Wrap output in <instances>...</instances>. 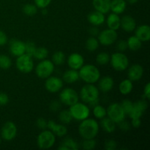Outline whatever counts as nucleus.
<instances>
[{
	"mask_svg": "<svg viewBox=\"0 0 150 150\" xmlns=\"http://www.w3.org/2000/svg\"><path fill=\"white\" fill-rule=\"evenodd\" d=\"M54 67L55 65L51 60L46 59L40 60L35 67V73L40 79H45L53 74Z\"/></svg>",
	"mask_w": 150,
	"mask_h": 150,
	"instance_id": "0eeeda50",
	"label": "nucleus"
},
{
	"mask_svg": "<svg viewBox=\"0 0 150 150\" xmlns=\"http://www.w3.org/2000/svg\"><path fill=\"white\" fill-rule=\"evenodd\" d=\"M148 108V103L146 100H140L133 103V108L128 114L130 119L142 118Z\"/></svg>",
	"mask_w": 150,
	"mask_h": 150,
	"instance_id": "4468645a",
	"label": "nucleus"
},
{
	"mask_svg": "<svg viewBox=\"0 0 150 150\" xmlns=\"http://www.w3.org/2000/svg\"><path fill=\"white\" fill-rule=\"evenodd\" d=\"M36 48L37 47L35 42L30 40L27 41L25 42V54H28L31 57H33L34 52H35Z\"/></svg>",
	"mask_w": 150,
	"mask_h": 150,
	"instance_id": "ea45409f",
	"label": "nucleus"
},
{
	"mask_svg": "<svg viewBox=\"0 0 150 150\" xmlns=\"http://www.w3.org/2000/svg\"><path fill=\"white\" fill-rule=\"evenodd\" d=\"M110 57H111V56L108 53L100 52L97 55L96 62L100 65H105V64L109 63Z\"/></svg>",
	"mask_w": 150,
	"mask_h": 150,
	"instance_id": "c9c22d12",
	"label": "nucleus"
},
{
	"mask_svg": "<svg viewBox=\"0 0 150 150\" xmlns=\"http://www.w3.org/2000/svg\"><path fill=\"white\" fill-rule=\"evenodd\" d=\"M144 96L147 100L150 99V83L148 82L144 88ZM144 98V99H145Z\"/></svg>",
	"mask_w": 150,
	"mask_h": 150,
	"instance_id": "3c124183",
	"label": "nucleus"
},
{
	"mask_svg": "<svg viewBox=\"0 0 150 150\" xmlns=\"http://www.w3.org/2000/svg\"><path fill=\"white\" fill-rule=\"evenodd\" d=\"M18 129L13 122L8 121L4 124L1 130V138L7 142L13 140L17 136Z\"/></svg>",
	"mask_w": 150,
	"mask_h": 150,
	"instance_id": "f8f14e48",
	"label": "nucleus"
},
{
	"mask_svg": "<svg viewBox=\"0 0 150 150\" xmlns=\"http://www.w3.org/2000/svg\"><path fill=\"white\" fill-rule=\"evenodd\" d=\"M144 75V68L141 64H134L130 66L127 70V77L131 81H138Z\"/></svg>",
	"mask_w": 150,
	"mask_h": 150,
	"instance_id": "a211bd4d",
	"label": "nucleus"
},
{
	"mask_svg": "<svg viewBox=\"0 0 150 150\" xmlns=\"http://www.w3.org/2000/svg\"><path fill=\"white\" fill-rule=\"evenodd\" d=\"M48 49L46 48H45V47H39V48H36L32 57H34V58L38 60H42L46 59L48 57Z\"/></svg>",
	"mask_w": 150,
	"mask_h": 150,
	"instance_id": "72a5a7b5",
	"label": "nucleus"
},
{
	"mask_svg": "<svg viewBox=\"0 0 150 150\" xmlns=\"http://www.w3.org/2000/svg\"><path fill=\"white\" fill-rule=\"evenodd\" d=\"M59 120L62 124H70L73 121V117L69 110H62L59 114Z\"/></svg>",
	"mask_w": 150,
	"mask_h": 150,
	"instance_id": "f704fd0d",
	"label": "nucleus"
},
{
	"mask_svg": "<svg viewBox=\"0 0 150 150\" xmlns=\"http://www.w3.org/2000/svg\"><path fill=\"white\" fill-rule=\"evenodd\" d=\"M92 5L95 10L105 15L110 11L111 0H92Z\"/></svg>",
	"mask_w": 150,
	"mask_h": 150,
	"instance_id": "5701e85b",
	"label": "nucleus"
},
{
	"mask_svg": "<svg viewBox=\"0 0 150 150\" xmlns=\"http://www.w3.org/2000/svg\"><path fill=\"white\" fill-rule=\"evenodd\" d=\"M36 125L40 130H45V129H47V127H48V121L45 119L41 117V118L37 120Z\"/></svg>",
	"mask_w": 150,
	"mask_h": 150,
	"instance_id": "37998d69",
	"label": "nucleus"
},
{
	"mask_svg": "<svg viewBox=\"0 0 150 150\" xmlns=\"http://www.w3.org/2000/svg\"><path fill=\"white\" fill-rule=\"evenodd\" d=\"M133 81L130 80V79H124L120 82V85H119V90L120 92L123 95H127L133 91Z\"/></svg>",
	"mask_w": 150,
	"mask_h": 150,
	"instance_id": "c85d7f7f",
	"label": "nucleus"
},
{
	"mask_svg": "<svg viewBox=\"0 0 150 150\" xmlns=\"http://www.w3.org/2000/svg\"><path fill=\"white\" fill-rule=\"evenodd\" d=\"M45 87L48 92L51 93H57L63 88V80L57 76H49L45 79Z\"/></svg>",
	"mask_w": 150,
	"mask_h": 150,
	"instance_id": "ddd939ff",
	"label": "nucleus"
},
{
	"mask_svg": "<svg viewBox=\"0 0 150 150\" xmlns=\"http://www.w3.org/2000/svg\"><path fill=\"white\" fill-rule=\"evenodd\" d=\"M110 63L113 68L117 71H125L128 68L129 59L123 52L114 53L110 57Z\"/></svg>",
	"mask_w": 150,
	"mask_h": 150,
	"instance_id": "423d86ee",
	"label": "nucleus"
},
{
	"mask_svg": "<svg viewBox=\"0 0 150 150\" xmlns=\"http://www.w3.org/2000/svg\"><path fill=\"white\" fill-rule=\"evenodd\" d=\"M23 13L27 16H33L38 13V7L35 4H26L22 8Z\"/></svg>",
	"mask_w": 150,
	"mask_h": 150,
	"instance_id": "4c0bfd02",
	"label": "nucleus"
},
{
	"mask_svg": "<svg viewBox=\"0 0 150 150\" xmlns=\"http://www.w3.org/2000/svg\"><path fill=\"white\" fill-rule=\"evenodd\" d=\"M11 66V59L5 54H0V68L2 70H8Z\"/></svg>",
	"mask_w": 150,
	"mask_h": 150,
	"instance_id": "e433bc0d",
	"label": "nucleus"
},
{
	"mask_svg": "<svg viewBox=\"0 0 150 150\" xmlns=\"http://www.w3.org/2000/svg\"><path fill=\"white\" fill-rule=\"evenodd\" d=\"M79 144L72 138H66L60 146L58 147L59 150H77L79 149Z\"/></svg>",
	"mask_w": 150,
	"mask_h": 150,
	"instance_id": "cd10ccee",
	"label": "nucleus"
},
{
	"mask_svg": "<svg viewBox=\"0 0 150 150\" xmlns=\"http://www.w3.org/2000/svg\"><path fill=\"white\" fill-rule=\"evenodd\" d=\"M120 104H121V105H122V107L124 111L125 112L126 115H128V114L130 112L132 108H133V103L132 102L131 100H130L125 99V100H124L122 102V103H120Z\"/></svg>",
	"mask_w": 150,
	"mask_h": 150,
	"instance_id": "a19ab883",
	"label": "nucleus"
},
{
	"mask_svg": "<svg viewBox=\"0 0 150 150\" xmlns=\"http://www.w3.org/2000/svg\"><path fill=\"white\" fill-rule=\"evenodd\" d=\"M59 100L64 105L71 106L79 101V95L72 88H65L59 94Z\"/></svg>",
	"mask_w": 150,
	"mask_h": 150,
	"instance_id": "9d476101",
	"label": "nucleus"
},
{
	"mask_svg": "<svg viewBox=\"0 0 150 150\" xmlns=\"http://www.w3.org/2000/svg\"><path fill=\"white\" fill-rule=\"evenodd\" d=\"M87 19L88 21L92 26H101L105 21V18L103 13L97 11V10L89 13L87 16Z\"/></svg>",
	"mask_w": 150,
	"mask_h": 150,
	"instance_id": "aec40b11",
	"label": "nucleus"
},
{
	"mask_svg": "<svg viewBox=\"0 0 150 150\" xmlns=\"http://www.w3.org/2000/svg\"><path fill=\"white\" fill-rule=\"evenodd\" d=\"M106 113L108 118L113 120L116 124H118L119 122L125 120V117L127 116L121 104L119 103H113L110 104L106 108Z\"/></svg>",
	"mask_w": 150,
	"mask_h": 150,
	"instance_id": "6e6552de",
	"label": "nucleus"
},
{
	"mask_svg": "<svg viewBox=\"0 0 150 150\" xmlns=\"http://www.w3.org/2000/svg\"><path fill=\"white\" fill-rule=\"evenodd\" d=\"M66 59V56L64 52L61 51H57L52 55V62L54 65H62L64 63Z\"/></svg>",
	"mask_w": 150,
	"mask_h": 150,
	"instance_id": "2f4dec72",
	"label": "nucleus"
},
{
	"mask_svg": "<svg viewBox=\"0 0 150 150\" xmlns=\"http://www.w3.org/2000/svg\"><path fill=\"white\" fill-rule=\"evenodd\" d=\"M106 23L108 29H113V30L117 31L120 28L121 24V18L118 14L116 13H111L108 15L106 19Z\"/></svg>",
	"mask_w": 150,
	"mask_h": 150,
	"instance_id": "b1692460",
	"label": "nucleus"
},
{
	"mask_svg": "<svg viewBox=\"0 0 150 150\" xmlns=\"http://www.w3.org/2000/svg\"><path fill=\"white\" fill-rule=\"evenodd\" d=\"M62 103L60 102V100H53L49 105L50 110L51 111H54V112L59 111L62 107Z\"/></svg>",
	"mask_w": 150,
	"mask_h": 150,
	"instance_id": "c03bdc74",
	"label": "nucleus"
},
{
	"mask_svg": "<svg viewBox=\"0 0 150 150\" xmlns=\"http://www.w3.org/2000/svg\"><path fill=\"white\" fill-rule=\"evenodd\" d=\"M7 42H8V38H7L5 32L0 30V46L5 45L7 43Z\"/></svg>",
	"mask_w": 150,
	"mask_h": 150,
	"instance_id": "8fccbe9b",
	"label": "nucleus"
},
{
	"mask_svg": "<svg viewBox=\"0 0 150 150\" xmlns=\"http://www.w3.org/2000/svg\"><path fill=\"white\" fill-rule=\"evenodd\" d=\"M69 111L73 120L77 121H82L88 118L90 114L89 107L85 103H80L79 101L70 106Z\"/></svg>",
	"mask_w": 150,
	"mask_h": 150,
	"instance_id": "20e7f679",
	"label": "nucleus"
},
{
	"mask_svg": "<svg viewBox=\"0 0 150 150\" xmlns=\"http://www.w3.org/2000/svg\"><path fill=\"white\" fill-rule=\"evenodd\" d=\"M67 64L70 69L79 70L84 64V59L79 53H73L67 58Z\"/></svg>",
	"mask_w": 150,
	"mask_h": 150,
	"instance_id": "dca6fc26",
	"label": "nucleus"
},
{
	"mask_svg": "<svg viewBox=\"0 0 150 150\" xmlns=\"http://www.w3.org/2000/svg\"><path fill=\"white\" fill-rule=\"evenodd\" d=\"M1 138L0 137V145H1Z\"/></svg>",
	"mask_w": 150,
	"mask_h": 150,
	"instance_id": "4d7b16f0",
	"label": "nucleus"
},
{
	"mask_svg": "<svg viewBox=\"0 0 150 150\" xmlns=\"http://www.w3.org/2000/svg\"><path fill=\"white\" fill-rule=\"evenodd\" d=\"M127 7V2L125 0H111L110 10L112 13L120 15L125 12Z\"/></svg>",
	"mask_w": 150,
	"mask_h": 150,
	"instance_id": "393cba45",
	"label": "nucleus"
},
{
	"mask_svg": "<svg viewBox=\"0 0 150 150\" xmlns=\"http://www.w3.org/2000/svg\"><path fill=\"white\" fill-rule=\"evenodd\" d=\"M100 120V126L105 133H112L115 131L116 127H117L116 125L117 124L113 120L106 117Z\"/></svg>",
	"mask_w": 150,
	"mask_h": 150,
	"instance_id": "bb28decb",
	"label": "nucleus"
},
{
	"mask_svg": "<svg viewBox=\"0 0 150 150\" xmlns=\"http://www.w3.org/2000/svg\"><path fill=\"white\" fill-rule=\"evenodd\" d=\"M92 112H93V114L95 118L98 119V120H102L103 118H104V117L107 116L106 108H105L103 105H99V104L93 107Z\"/></svg>",
	"mask_w": 150,
	"mask_h": 150,
	"instance_id": "473e14b6",
	"label": "nucleus"
},
{
	"mask_svg": "<svg viewBox=\"0 0 150 150\" xmlns=\"http://www.w3.org/2000/svg\"><path fill=\"white\" fill-rule=\"evenodd\" d=\"M99 123L94 119L86 118L82 120L79 126V133L83 139H95L99 133Z\"/></svg>",
	"mask_w": 150,
	"mask_h": 150,
	"instance_id": "f257e3e1",
	"label": "nucleus"
},
{
	"mask_svg": "<svg viewBox=\"0 0 150 150\" xmlns=\"http://www.w3.org/2000/svg\"><path fill=\"white\" fill-rule=\"evenodd\" d=\"M105 149L106 150H114L117 149V143L116 141L112 140V139H109L107 140L105 142V146H104Z\"/></svg>",
	"mask_w": 150,
	"mask_h": 150,
	"instance_id": "a18cd8bd",
	"label": "nucleus"
},
{
	"mask_svg": "<svg viewBox=\"0 0 150 150\" xmlns=\"http://www.w3.org/2000/svg\"><path fill=\"white\" fill-rule=\"evenodd\" d=\"M89 34H90L92 37L98 36V34H99V32H100L99 29L97 28V26H93V27L90 28L89 30Z\"/></svg>",
	"mask_w": 150,
	"mask_h": 150,
	"instance_id": "864d4df0",
	"label": "nucleus"
},
{
	"mask_svg": "<svg viewBox=\"0 0 150 150\" xmlns=\"http://www.w3.org/2000/svg\"><path fill=\"white\" fill-rule=\"evenodd\" d=\"M118 35L115 30L111 29H104L102 32H99L98 35V40L100 44L104 46H109L113 45L117 41Z\"/></svg>",
	"mask_w": 150,
	"mask_h": 150,
	"instance_id": "9b49d317",
	"label": "nucleus"
},
{
	"mask_svg": "<svg viewBox=\"0 0 150 150\" xmlns=\"http://www.w3.org/2000/svg\"><path fill=\"white\" fill-rule=\"evenodd\" d=\"M120 27L126 32H132L136 28V20L132 16H124L121 18V24Z\"/></svg>",
	"mask_w": 150,
	"mask_h": 150,
	"instance_id": "4be33fe9",
	"label": "nucleus"
},
{
	"mask_svg": "<svg viewBox=\"0 0 150 150\" xmlns=\"http://www.w3.org/2000/svg\"><path fill=\"white\" fill-rule=\"evenodd\" d=\"M117 48L120 52H124L127 49V41L124 40H121L118 41L117 43Z\"/></svg>",
	"mask_w": 150,
	"mask_h": 150,
	"instance_id": "49530a36",
	"label": "nucleus"
},
{
	"mask_svg": "<svg viewBox=\"0 0 150 150\" xmlns=\"http://www.w3.org/2000/svg\"><path fill=\"white\" fill-rule=\"evenodd\" d=\"M9 97L8 95L4 92H0V106H4L6 105L9 103Z\"/></svg>",
	"mask_w": 150,
	"mask_h": 150,
	"instance_id": "de8ad7c7",
	"label": "nucleus"
},
{
	"mask_svg": "<svg viewBox=\"0 0 150 150\" xmlns=\"http://www.w3.org/2000/svg\"><path fill=\"white\" fill-rule=\"evenodd\" d=\"M79 77L86 83H95L100 78L99 69L94 64H83L79 70Z\"/></svg>",
	"mask_w": 150,
	"mask_h": 150,
	"instance_id": "f03ea898",
	"label": "nucleus"
},
{
	"mask_svg": "<svg viewBox=\"0 0 150 150\" xmlns=\"http://www.w3.org/2000/svg\"><path fill=\"white\" fill-rule=\"evenodd\" d=\"M96 141L95 139H83L81 144L82 149L84 150H92L94 149L96 146Z\"/></svg>",
	"mask_w": 150,
	"mask_h": 150,
	"instance_id": "58836bf2",
	"label": "nucleus"
},
{
	"mask_svg": "<svg viewBox=\"0 0 150 150\" xmlns=\"http://www.w3.org/2000/svg\"><path fill=\"white\" fill-rule=\"evenodd\" d=\"M99 95L100 91L98 86H95L94 83H86L81 89L79 98H81L85 103L89 104L99 99Z\"/></svg>",
	"mask_w": 150,
	"mask_h": 150,
	"instance_id": "7ed1b4c3",
	"label": "nucleus"
},
{
	"mask_svg": "<svg viewBox=\"0 0 150 150\" xmlns=\"http://www.w3.org/2000/svg\"><path fill=\"white\" fill-rule=\"evenodd\" d=\"M80 77H79V71L76 70H73V69H70L67 70L63 73L62 76V80L63 81L66 82L67 83H76V81L79 80Z\"/></svg>",
	"mask_w": 150,
	"mask_h": 150,
	"instance_id": "a878e982",
	"label": "nucleus"
},
{
	"mask_svg": "<svg viewBox=\"0 0 150 150\" xmlns=\"http://www.w3.org/2000/svg\"><path fill=\"white\" fill-rule=\"evenodd\" d=\"M9 51L12 55L16 57L25 54V42L19 40H11L9 45Z\"/></svg>",
	"mask_w": 150,
	"mask_h": 150,
	"instance_id": "2eb2a0df",
	"label": "nucleus"
},
{
	"mask_svg": "<svg viewBox=\"0 0 150 150\" xmlns=\"http://www.w3.org/2000/svg\"><path fill=\"white\" fill-rule=\"evenodd\" d=\"M52 0H34L35 4L37 6L38 8L44 9L46 8L50 4H51Z\"/></svg>",
	"mask_w": 150,
	"mask_h": 150,
	"instance_id": "79ce46f5",
	"label": "nucleus"
},
{
	"mask_svg": "<svg viewBox=\"0 0 150 150\" xmlns=\"http://www.w3.org/2000/svg\"><path fill=\"white\" fill-rule=\"evenodd\" d=\"M135 35L142 42H148L150 40V27L147 24H142L136 26L135 29Z\"/></svg>",
	"mask_w": 150,
	"mask_h": 150,
	"instance_id": "6ab92c4d",
	"label": "nucleus"
},
{
	"mask_svg": "<svg viewBox=\"0 0 150 150\" xmlns=\"http://www.w3.org/2000/svg\"><path fill=\"white\" fill-rule=\"evenodd\" d=\"M118 125H119V127H120V130H123V131H127V130H130V127H131V125H130V123L127 122H126L125 120H124L123 121L119 122Z\"/></svg>",
	"mask_w": 150,
	"mask_h": 150,
	"instance_id": "09e8293b",
	"label": "nucleus"
},
{
	"mask_svg": "<svg viewBox=\"0 0 150 150\" xmlns=\"http://www.w3.org/2000/svg\"><path fill=\"white\" fill-rule=\"evenodd\" d=\"M56 142V136L50 130H43L37 138V144L41 149H48Z\"/></svg>",
	"mask_w": 150,
	"mask_h": 150,
	"instance_id": "39448f33",
	"label": "nucleus"
},
{
	"mask_svg": "<svg viewBox=\"0 0 150 150\" xmlns=\"http://www.w3.org/2000/svg\"><path fill=\"white\" fill-rule=\"evenodd\" d=\"M126 41H127V48H129L132 51H139L142 45V42L136 35L129 37L128 39Z\"/></svg>",
	"mask_w": 150,
	"mask_h": 150,
	"instance_id": "c756f323",
	"label": "nucleus"
},
{
	"mask_svg": "<svg viewBox=\"0 0 150 150\" xmlns=\"http://www.w3.org/2000/svg\"><path fill=\"white\" fill-rule=\"evenodd\" d=\"M42 14H45V15H46L47 13H48V11H47V10L45 8H44V9H42Z\"/></svg>",
	"mask_w": 150,
	"mask_h": 150,
	"instance_id": "6e6d98bb",
	"label": "nucleus"
},
{
	"mask_svg": "<svg viewBox=\"0 0 150 150\" xmlns=\"http://www.w3.org/2000/svg\"><path fill=\"white\" fill-rule=\"evenodd\" d=\"M16 67L18 70L23 73H29L33 70L34 62L32 57L26 54L17 57L16 62Z\"/></svg>",
	"mask_w": 150,
	"mask_h": 150,
	"instance_id": "1a4fd4ad",
	"label": "nucleus"
},
{
	"mask_svg": "<svg viewBox=\"0 0 150 150\" xmlns=\"http://www.w3.org/2000/svg\"><path fill=\"white\" fill-rule=\"evenodd\" d=\"M141 125H142V121H141V118H136V119H131V126L134 128H139L140 127Z\"/></svg>",
	"mask_w": 150,
	"mask_h": 150,
	"instance_id": "603ef678",
	"label": "nucleus"
},
{
	"mask_svg": "<svg viewBox=\"0 0 150 150\" xmlns=\"http://www.w3.org/2000/svg\"><path fill=\"white\" fill-rule=\"evenodd\" d=\"M126 2L130 4H134L139 1V0H125Z\"/></svg>",
	"mask_w": 150,
	"mask_h": 150,
	"instance_id": "5fc2aeb1",
	"label": "nucleus"
},
{
	"mask_svg": "<svg viewBox=\"0 0 150 150\" xmlns=\"http://www.w3.org/2000/svg\"><path fill=\"white\" fill-rule=\"evenodd\" d=\"M47 128L58 137H63L67 133V128L64 124H58L54 120H48Z\"/></svg>",
	"mask_w": 150,
	"mask_h": 150,
	"instance_id": "f3484780",
	"label": "nucleus"
},
{
	"mask_svg": "<svg viewBox=\"0 0 150 150\" xmlns=\"http://www.w3.org/2000/svg\"><path fill=\"white\" fill-rule=\"evenodd\" d=\"M99 45L100 42L98 41V38L92 36H91L90 38L86 40V44H85L86 48L90 52H94V51H96L99 48Z\"/></svg>",
	"mask_w": 150,
	"mask_h": 150,
	"instance_id": "7c9ffc66",
	"label": "nucleus"
},
{
	"mask_svg": "<svg viewBox=\"0 0 150 150\" xmlns=\"http://www.w3.org/2000/svg\"><path fill=\"white\" fill-rule=\"evenodd\" d=\"M114 81L111 76H104L98 80V89L103 92H108L113 89Z\"/></svg>",
	"mask_w": 150,
	"mask_h": 150,
	"instance_id": "412c9836",
	"label": "nucleus"
}]
</instances>
